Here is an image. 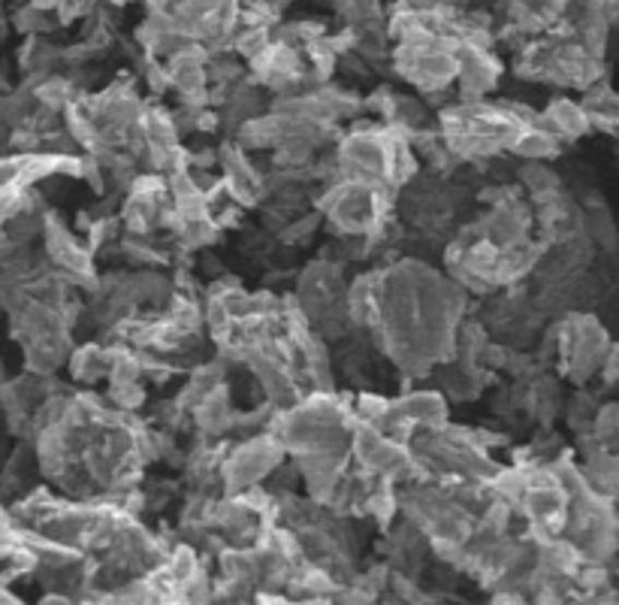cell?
<instances>
[{
  "label": "cell",
  "mask_w": 619,
  "mask_h": 605,
  "mask_svg": "<svg viewBox=\"0 0 619 605\" xmlns=\"http://www.w3.org/2000/svg\"><path fill=\"white\" fill-rule=\"evenodd\" d=\"M490 605H529V596L520 591H511V588H499L492 593Z\"/></svg>",
  "instance_id": "obj_1"
},
{
  "label": "cell",
  "mask_w": 619,
  "mask_h": 605,
  "mask_svg": "<svg viewBox=\"0 0 619 605\" xmlns=\"http://www.w3.org/2000/svg\"><path fill=\"white\" fill-rule=\"evenodd\" d=\"M37 605H79V600L76 596H70V593L46 591V596H39Z\"/></svg>",
  "instance_id": "obj_2"
},
{
  "label": "cell",
  "mask_w": 619,
  "mask_h": 605,
  "mask_svg": "<svg viewBox=\"0 0 619 605\" xmlns=\"http://www.w3.org/2000/svg\"><path fill=\"white\" fill-rule=\"evenodd\" d=\"M299 605H336L333 596H311V600H299Z\"/></svg>",
  "instance_id": "obj_3"
},
{
  "label": "cell",
  "mask_w": 619,
  "mask_h": 605,
  "mask_svg": "<svg viewBox=\"0 0 619 605\" xmlns=\"http://www.w3.org/2000/svg\"><path fill=\"white\" fill-rule=\"evenodd\" d=\"M374 603H378V600H374ZM378 605H405L400 600V596H393V593H384V596H381V603Z\"/></svg>",
  "instance_id": "obj_4"
}]
</instances>
